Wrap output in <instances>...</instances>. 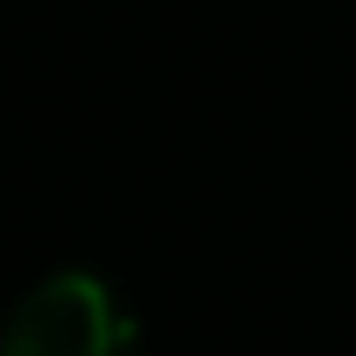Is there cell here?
<instances>
[{
	"mask_svg": "<svg viewBox=\"0 0 356 356\" xmlns=\"http://www.w3.org/2000/svg\"><path fill=\"white\" fill-rule=\"evenodd\" d=\"M0 356H139V330L99 277L60 270L26 291L0 330Z\"/></svg>",
	"mask_w": 356,
	"mask_h": 356,
	"instance_id": "cell-1",
	"label": "cell"
}]
</instances>
